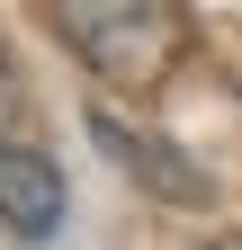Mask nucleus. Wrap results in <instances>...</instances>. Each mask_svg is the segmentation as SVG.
I'll return each mask as SVG.
<instances>
[{"instance_id":"f257e3e1","label":"nucleus","mask_w":242,"mask_h":250,"mask_svg":"<svg viewBox=\"0 0 242 250\" xmlns=\"http://www.w3.org/2000/svg\"><path fill=\"white\" fill-rule=\"evenodd\" d=\"M45 18L63 27V45L90 54L108 81H162V62L189 36V18H179L170 0H54Z\"/></svg>"},{"instance_id":"f03ea898","label":"nucleus","mask_w":242,"mask_h":250,"mask_svg":"<svg viewBox=\"0 0 242 250\" xmlns=\"http://www.w3.org/2000/svg\"><path fill=\"white\" fill-rule=\"evenodd\" d=\"M90 143H99L135 188H153V197H170V206H206V197H216V188H206V170H189V152H170L162 134L126 125L117 107H90Z\"/></svg>"},{"instance_id":"7ed1b4c3","label":"nucleus","mask_w":242,"mask_h":250,"mask_svg":"<svg viewBox=\"0 0 242 250\" xmlns=\"http://www.w3.org/2000/svg\"><path fill=\"white\" fill-rule=\"evenodd\" d=\"M63 206H72L63 197V170H54L36 143L0 134V224L27 232V241H54V232H63Z\"/></svg>"},{"instance_id":"20e7f679","label":"nucleus","mask_w":242,"mask_h":250,"mask_svg":"<svg viewBox=\"0 0 242 250\" xmlns=\"http://www.w3.org/2000/svg\"><path fill=\"white\" fill-rule=\"evenodd\" d=\"M206 250H242V241H206Z\"/></svg>"}]
</instances>
